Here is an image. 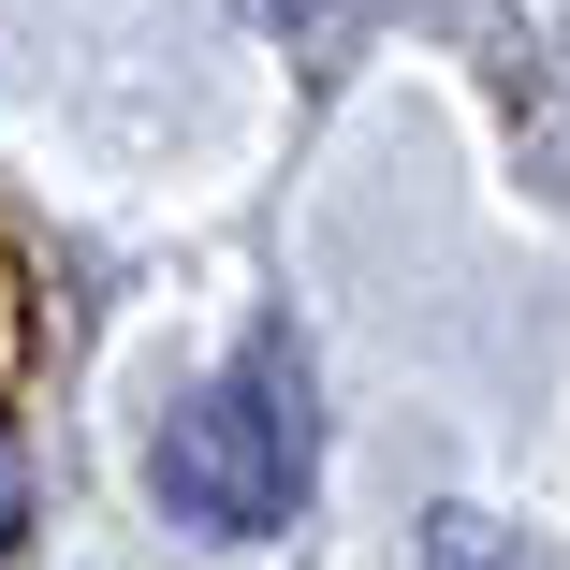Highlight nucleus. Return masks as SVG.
<instances>
[{
  "mask_svg": "<svg viewBox=\"0 0 570 570\" xmlns=\"http://www.w3.org/2000/svg\"><path fill=\"white\" fill-rule=\"evenodd\" d=\"M161 498H176L205 541H264V527H293V498H307V395H293L278 352H249L219 395L176 410V439H161Z\"/></svg>",
  "mask_w": 570,
  "mask_h": 570,
  "instance_id": "nucleus-1",
  "label": "nucleus"
},
{
  "mask_svg": "<svg viewBox=\"0 0 570 570\" xmlns=\"http://www.w3.org/2000/svg\"><path fill=\"white\" fill-rule=\"evenodd\" d=\"M0 527H16V483H0Z\"/></svg>",
  "mask_w": 570,
  "mask_h": 570,
  "instance_id": "nucleus-2",
  "label": "nucleus"
}]
</instances>
